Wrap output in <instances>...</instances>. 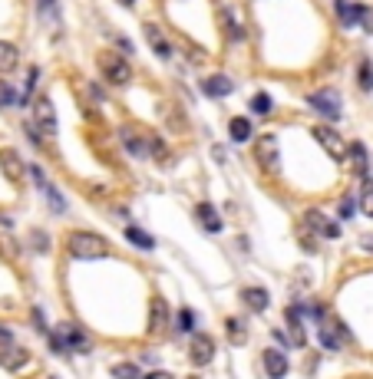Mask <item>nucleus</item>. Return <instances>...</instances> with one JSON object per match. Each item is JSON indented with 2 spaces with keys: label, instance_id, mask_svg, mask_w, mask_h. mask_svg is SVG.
I'll return each instance as SVG.
<instances>
[{
  "label": "nucleus",
  "instance_id": "cd10ccee",
  "mask_svg": "<svg viewBox=\"0 0 373 379\" xmlns=\"http://www.w3.org/2000/svg\"><path fill=\"white\" fill-rule=\"evenodd\" d=\"M122 142H126V145H129V152H136V155H143V139H139V135H132V129H122Z\"/></svg>",
  "mask_w": 373,
  "mask_h": 379
},
{
  "label": "nucleus",
  "instance_id": "7ed1b4c3",
  "mask_svg": "<svg viewBox=\"0 0 373 379\" xmlns=\"http://www.w3.org/2000/svg\"><path fill=\"white\" fill-rule=\"evenodd\" d=\"M96 63H99V73H103V79H106L110 86H126V83L132 79L129 63H126L119 53H112V50H103V53L96 56Z\"/></svg>",
  "mask_w": 373,
  "mask_h": 379
},
{
  "label": "nucleus",
  "instance_id": "7c9ffc66",
  "mask_svg": "<svg viewBox=\"0 0 373 379\" xmlns=\"http://www.w3.org/2000/svg\"><path fill=\"white\" fill-rule=\"evenodd\" d=\"M228 333H231V343H244L248 336H244V324L238 320H228Z\"/></svg>",
  "mask_w": 373,
  "mask_h": 379
},
{
  "label": "nucleus",
  "instance_id": "a878e982",
  "mask_svg": "<svg viewBox=\"0 0 373 379\" xmlns=\"http://www.w3.org/2000/svg\"><path fill=\"white\" fill-rule=\"evenodd\" d=\"M360 89L363 93H370L373 89V63L370 60H363L360 63Z\"/></svg>",
  "mask_w": 373,
  "mask_h": 379
},
{
  "label": "nucleus",
  "instance_id": "c9c22d12",
  "mask_svg": "<svg viewBox=\"0 0 373 379\" xmlns=\"http://www.w3.org/2000/svg\"><path fill=\"white\" fill-rule=\"evenodd\" d=\"M145 379H176V376H172V373H149Z\"/></svg>",
  "mask_w": 373,
  "mask_h": 379
},
{
  "label": "nucleus",
  "instance_id": "2f4dec72",
  "mask_svg": "<svg viewBox=\"0 0 373 379\" xmlns=\"http://www.w3.org/2000/svg\"><path fill=\"white\" fill-rule=\"evenodd\" d=\"M13 102H20V99H17V93H13L7 83H0V106H13Z\"/></svg>",
  "mask_w": 373,
  "mask_h": 379
},
{
  "label": "nucleus",
  "instance_id": "4be33fe9",
  "mask_svg": "<svg viewBox=\"0 0 373 379\" xmlns=\"http://www.w3.org/2000/svg\"><path fill=\"white\" fill-rule=\"evenodd\" d=\"M228 132H231V139H235V142L251 139V122L242 119V116H235V119H231V126H228Z\"/></svg>",
  "mask_w": 373,
  "mask_h": 379
},
{
  "label": "nucleus",
  "instance_id": "72a5a7b5",
  "mask_svg": "<svg viewBox=\"0 0 373 379\" xmlns=\"http://www.w3.org/2000/svg\"><path fill=\"white\" fill-rule=\"evenodd\" d=\"M360 27H363V30H370V33H373V11L367 7V4H363V11H360Z\"/></svg>",
  "mask_w": 373,
  "mask_h": 379
},
{
  "label": "nucleus",
  "instance_id": "4c0bfd02",
  "mask_svg": "<svg viewBox=\"0 0 373 379\" xmlns=\"http://www.w3.org/2000/svg\"><path fill=\"white\" fill-rule=\"evenodd\" d=\"M360 244H363V248H367V251H373V238H363Z\"/></svg>",
  "mask_w": 373,
  "mask_h": 379
},
{
  "label": "nucleus",
  "instance_id": "a211bd4d",
  "mask_svg": "<svg viewBox=\"0 0 373 379\" xmlns=\"http://www.w3.org/2000/svg\"><path fill=\"white\" fill-rule=\"evenodd\" d=\"M360 11H363V4H347V0H337V13H341V23H343V27H353V23H360Z\"/></svg>",
  "mask_w": 373,
  "mask_h": 379
},
{
  "label": "nucleus",
  "instance_id": "f257e3e1",
  "mask_svg": "<svg viewBox=\"0 0 373 379\" xmlns=\"http://www.w3.org/2000/svg\"><path fill=\"white\" fill-rule=\"evenodd\" d=\"M66 251H70V258L77 260H96L110 254V241L99 238V234H89V231H73L66 238Z\"/></svg>",
  "mask_w": 373,
  "mask_h": 379
},
{
  "label": "nucleus",
  "instance_id": "393cba45",
  "mask_svg": "<svg viewBox=\"0 0 373 379\" xmlns=\"http://www.w3.org/2000/svg\"><path fill=\"white\" fill-rule=\"evenodd\" d=\"M165 330V303L155 300L152 303V333H162Z\"/></svg>",
  "mask_w": 373,
  "mask_h": 379
},
{
  "label": "nucleus",
  "instance_id": "423d86ee",
  "mask_svg": "<svg viewBox=\"0 0 373 379\" xmlns=\"http://www.w3.org/2000/svg\"><path fill=\"white\" fill-rule=\"evenodd\" d=\"M308 102L318 109L320 116H327V119H341V96H337L334 89H320V93H314Z\"/></svg>",
  "mask_w": 373,
  "mask_h": 379
},
{
  "label": "nucleus",
  "instance_id": "9d476101",
  "mask_svg": "<svg viewBox=\"0 0 373 379\" xmlns=\"http://www.w3.org/2000/svg\"><path fill=\"white\" fill-rule=\"evenodd\" d=\"M258 162H261L268 172H277V168H281V162H277V139L275 135L258 139Z\"/></svg>",
  "mask_w": 373,
  "mask_h": 379
},
{
  "label": "nucleus",
  "instance_id": "c85d7f7f",
  "mask_svg": "<svg viewBox=\"0 0 373 379\" xmlns=\"http://www.w3.org/2000/svg\"><path fill=\"white\" fill-rule=\"evenodd\" d=\"M40 13L46 20H56L60 17V0H40Z\"/></svg>",
  "mask_w": 373,
  "mask_h": 379
},
{
  "label": "nucleus",
  "instance_id": "1a4fd4ad",
  "mask_svg": "<svg viewBox=\"0 0 373 379\" xmlns=\"http://www.w3.org/2000/svg\"><path fill=\"white\" fill-rule=\"evenodd\" d=\"M188 353H192V363H195V366H209L211 357H215V343H211V336L209 333H195L192 336Z\"/></svg>",
  "mask_w": 373,
  "mask_h": 379
},
{
  "label": "nucleus",
  "instance_id": "ddd939ff",
  "mask_svg": "<svg viewBox=\"0 0 373 379\" xmlns=\"http://www.w3.org/2000/svg\"><path fill=\"white\" fill-rule=\"evenodd\" d=\"M0 168H4V175H7L11 182H20L23 172H27V165L20 162V155L13 149H0Z\"/></svg>",
  "mask_w": 373,
  "mask_h": 379
},
{
  "label": "nucleus",
  "instance_id": "aec40b11",
  "mask_svg": "<svg viewBox=\"0 0 373 379\" xmlns=\"http://www.w3.org/2000/svg\"><path fill=\"white\" fill-rule=\"evenodd\" d=\"M17 46L7 44V40H0V73H11L13 66H17Z\"/></svg>",
  "mask_w": 373,
  "mask_h": 379
},
{
  "label": "nucleus",
  "instance_id": "6e6552de",
  "mask_svg": "<svg viewBox=\"0 0 373 379\" xmlns=\"http://www.w3.org/2000/svg\"><path fill=\"white\" fill-rule=\"evenodd\" d=\"M314 139L320 142V145H324V149H327V155L330 159H343V155H347V145H343V139L341 135H337V132L334 129H327V126H318V129H314Z\"/></svg>",
  "mask_w": 373,
  "mask_h": 379
},
{
  "label": "nucleus",
  "instance_id": "6ab92c4d",
  "mask_svg": "<svg viewBox=\"0 0 373 379\" xmlns=\"http://www.w3.org/2000/svg\"><path fill=\"white\" fill-rule=\"evenodd\" d=\"M126 238H129V244H136V248H143V251H152V248H155V238H152V234H145L143 227H136V225L126 227Z\"/></svg>",
  "mask_w": 373,
  "mask_h": 379
},
{
  "label": "nucleus",
  "instance_id": "4468645a",
  "mask_svg": "<svg viewBox=\"0 0 373 379\" xmlns=\"http://www.w3.org/2000/svg\"><path fill=\"white\" fill-rule=\"evenodd\" d=\"M264 373L271 379H284L287 376V359L281 350H264Z\"/></svg>",
  "mask_w": 373,
  "mask_h": 379
},
{
  "label": "nucleus",
  "instance_id": "2eb2a0df",
  "mask_svg": "<svg viewBox=\"0 0 373 379\" xmlns=\"http://www.w3.org/2000/svg\"><path fill=\"white\" fill-rule=\"evenodd\" d=\"M195 218H198V225L205 227L209 234H218V231H221V218H218V211H215L211 205H198L195 208Z\"/></svg>",
  "mask_w": 373,
  "mask_h": 379
},
{
  "label": "nucleus",
  "instance_id": "e433bc0d",
  "mask_svg": "<svg viewBox=\"0 0 373 379\" xmlns=\"http://www.w3.org/2000/svg\"><path fill=\"white\" fill-rule=\"evenodd\" d=\"M11 340V333H7V326H0V343H7Z\"/></svg>",
  "mask_w": 373,
  "mask_h": 379
},
{
  "label": "nucleus",
  "instance_id": "5701e85b",
  "mask_svg": "<svg viewBox=\"0 0 373 379\" xmlns=\"http://www.w3.org/2000/svg\"><path fill=\"white\" fill-rule=\"evenodd\" d=\"M112 379H143V373L136 363H119V366H112Z\"/></svg>",
  "mask_w": 373,
  "mask_h": 379
},
{
  "label": "nucleus",
  "instance_id": "412c9836",
  "mask_svg": "<svg viewBox=\"0 0 373 379\" xmlns=\"http://www.w3.org/2000/svg\"><path fill=\"white\" fill-rule=\"evenodd\" d=\"M145 36H149V44H152V50H155L159 56H169V53H172V46L165 44V36L155 30L152 23H145Z\"/></svg>",
  "mask_w": 373,
  "mask_h": 379
},
{
  "label": "nucleus",
  "instance_id": "39448f33",
  "mask_svg": "<svg viewBox=\"0 0 373 379\" xmlns=\"http://www.w3.org/2000/svg\"><path fill=\"white\" fill-rule=\"evenodd\" d=\"M33 122H37V129L46 132V135H53L56 132V112H53V102H50L46 96L33 99Z\"/></svg>",
  "mask_w": 373,
  "mask_h": 379
},
{
  "label": "nucleus",
  "instance_id": "bb28decb",
  "mask_svg": "<svg viewBox=\"0 0 373 379\" xmlns=\"http://www.w3.org/2000/svg\"><path fill=\"white\" fill-rule=\"evenodd\" d=\"M251 109L258 116H268V112H271V96H268V93H258V96L251 99Z\"/></svg>",
  "mask_w": 373,
  "mask_h": 379
},
{
  "label": "nucleus",
  "instance_id": "f704fd0d",
  "mask_svg": "<svg viewBox=\"0 0 373 379\" xmlns=\"http://www.w3.org/2000/svg\"><path fill=\"white\" fill-rule=\"evenodd\" d=\"M341 215H343V218L353 215V198H343V201H341Z\"/></svg>",
  "mask_w": 373,
  "mask_h": 379
},
{
  "label": "nucleus",
  "instance_id": "c756f323",
  "mask_svg": "<svg viewBox=\"0 0 373 379\" xmlns=\"http://www.w3.org/2000/svg\"><path fill=\"white\" fill-rule=\"evenodd\" d=\"M44 192H46V198H50V208H56V211H63V208H66V201H63V195L56 192L53 185H46Z\"/></svg>",
  "mask_w": 373,
  "mask_h": 379
},
{
  "label": "nucleus",
  "instance_id": "20e7f679",
  "mask_svg": "<svg viewBox=\"0 0 373 379\" xmlns=\"http://www.w3.org/2000/svg\"><path fill=\"white\" fill-rule=\"evenodd\" d=\"M318 333H320V343L327 350H341L343 340H347V326H343L341 320H334V317H324L318 326Z\"/></svg>",
  "mask_w": 373,
  "mask_h": 379
},
{
  "label": "nucleus",
  "instance_id": "f3484780",
  "mask_svg": "<svg viewBox=\"0 0 373 379\" xmlns=\"http://www.w3.org/2000/svg\"><path fill=\"white\" fill-rule=\"evenodd\" d=\"M242 300H244V307H248V310H268L271 297H268V291H261V287H244Z\"/></svg>",
  "mask_w": 373,
  "mask_h": 379
},
{
  "label": "nucleus",
  "instance_id": "9b49d317",
  "mask_svg": "<svg viewBox=\"0 0 373 379\" xmlns=\"http://www.w3.org/2000/svg\"><path fill=\"white\" fill-rule=\"evenodd\" d=\"M0 363H4L7 369H23L27 363H30V353L20 350V347H13L11 340H7V343H0Z\"/></svg>",
  "mask_w": 373,
  "mask_h": 379
},
{
  "label": "nucleus",
  "instance_id": "473e14b6",
  "mask_svg": "<svg viewBox=\"0 0 373 379\" xmlns=\"http://www.w3.org/2000/svg\"><path fill=\"white\" fill-rule=\"evenodd\" d=\"M192 326H195V317H192V310H182V314H178V330H182V333H188Z\"/></svg>",
  "mask_w": 373,
  "mask_h": 379
},
{
  "label": "nucleus",
  "instance_id": "58836bf2",
  "mask_svg": "<svg viewBox=\"0 0 373 379\" xmlns=\"http://www.w3.org/2000/svg\"><path fill=\"white\" fill-rule=\"evenodd\" d=\"M116 4H122V7H132V4H136V0H116Z\"/></svg>",
  "mask_w": 373,
  "mask_h": 379
},
{
  "label": "nucleus",
  "instance_id": "f03ea898",
  "mask_svg": "<svg viewBox=\"0 0 373 379\" xmlns=\"http://www.w3.org/2000/svg\"><path fill=\"white\" fill-rule=\"evenodd\" d=\"M50 350H56V353H66V350L89 353V336L73 324H60L53 333H50Z\"/></svg>",
  "mask_w": 373,
  "mask_h": 379
},
{
  "label": "nucleus",
  "instance_id": "b1692460",
  "mask_svg": "<svg viewBox=\"0 0 373 379\" xmlns=\"http://www.w3.org/2000/svg\"><path fill=\"white\" fill-rule=\"evenodd\" d=\"M351 159H353V168H357V175L367 172V149H363L360 142H353V145H351Z\"/></svg>",
  "mask_w": 373,
  "mask_h": 379
},
{
  "label": "nucleus",
  "instance_id": "ea45409f",
  "mask_svg": "<svg viewBox=\"0 0 373 379\" xmlns=\"http://www.w3.org/2000/svg\"><path fill=\"white\" fill-rule=\"evenodd\" d=\"M192 379H195V376H192Z\"/></svg>",
  "mask_w": 373,
  "mask_h": 379
},
{
  "label": "nucleus",
  "instance_id": "0eeeda50",
  "mask_svg": "<svg viewBox=\"0 0 373 379\" xmlns=\"http://www.w3.org/2000/svg\"><path fill=\"white\" fill-rule=\"evenodd\" d=\"M304 225H308V231H314V234H320V238H330V241L341 234V227L334 225L324 211H318V208H310L308 215H304Z\"/></svg>",
  "mask_w": 373,
  "mask_h": 379
},
{
  "label": "nucleus",
  "instance_id": "f8f14e48",
  "mask_svg": "<svg viewBox=\"0 0 373 379\" xmlns=\"http://www.w3.org/2000/svg\"><path fill=\"white\" fill-rule=\"evenodd\" d=\"M284 317H287V330H291V333H287V343H291L294 350H301L304 343H308V336H304V326H301V307H287Z\"/></svg>",
  "mask_w": 373,
  "mask_h": 379
},
{
  "label": "nucleus",
  "instance_id": "dca6fc26",
  "mask_svg": "<svg viewBox=\"0 0 373 379\" xmlns=\"http://www.w3.org/2000/svg\"><path fill=\"white\" fill-rule=\"evenodd\" d=\"M202 89H205L211 99L231 96V79H228V76H218V73H215V76H209V79L202 83Z\"/></svg>",
  "mask_w": 373,
  "mask_h": 379
}]
</instances>
